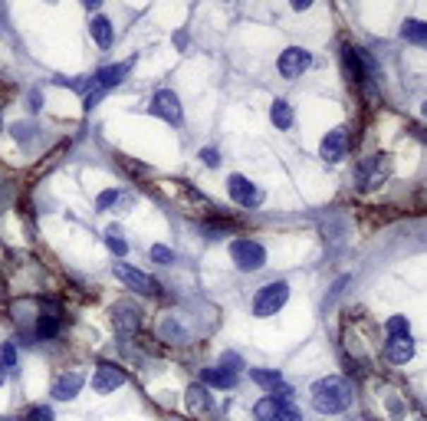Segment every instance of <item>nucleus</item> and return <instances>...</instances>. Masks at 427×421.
<instances>
[{"label":"nucleus","mask_w":427,"mask_h":421,"mask_svg":"<svg viewBox=\"0 0 427 421\" xmlns=\"http://www.w3.org/2000/svg\"><path fill=\"white\" fill-rule=\"evenodd\" d=\"M112 326L119 329L122 336H132L142 329V309L135 307L132 300H122V303H115L112 307Z\"/></svg>","instance_id":"nucleus-8"},{"label":"nucleus","mask_w":427,"mask_h":421,"mask_svg":"<svg viewBox=\"0 0 427 421\" xmlns=\"http://www.w3.org/2000/svg\"><path fill=\"white\" fill-rule=\"evenodd\" d=\"M421 112H424V115H427V102H424V105H421Z\"/></svg>","instance_id":"nucleus-37"},{"label":"nucleus","mask_w":427,"mask_h":421,"mask_svg":"<svg viewBox=\"0 0 427 421\" xmlns=\"http://www.w3.org/2000/svg\"><path fill=\"white\" fill-rule=\"evenodd\" d=\"M7 382V369H4V365H0V385Z\"/></svg>","instance_id":"nucleus-34"},{"label":"nucleus","mask_w":427,"mask_h":421,"mask_svg":"<svg viewBox=\"0 0 427 421\" xmlns=\"http://www.w3.org/2000/svg\"><path fill=\"white\" fill-rule=\"evenodd\" d=\"M270 119H273L276 129H289L293 125V105L286 102V99H276L273 109H270Z\"/></svg>","instance_id":"nucleus-20"},{"label":"nucleus","mask_w":427,"mask_h":421,"mask_svg":"<svg viewBox=\"0 0 427 421\" xmlns=\"http://www.w3.org/2000/svg\"><path fill=\"white\" fill-rule=\"evenodd\" d=\"M250 375H253V382L260 385V389H270L273 395L286 385V382H283V375H279V372H270V369H253Z\"/></svg>","instance_id":"nucleus-19"},{"label":"nucleus","mask_w":427,"mask_h":421,"mask_svg":"<svg viewBox=\"0 0 427 421\" xmlns=\"http://www.w3.org/2000/svg\"><path fill=\"white\" fill-rule=\"evenodd\" d=\"M401 37L408 40V43H418V47H424V43H427V20H404Z\"/></svg>","instance_id":"nucleus-17"},{"label":"nucleus","mask_w":427,"mask_h":421,"mask_svg":"<svg viewBox=\"0 0 427 421\" xmlns=\"http://www.w3.org/2000/svg\"><path fill=\"white\" fill-rule=\"evenodd\" d=\"M411 355H414V343L411 339H388V345H385V359L395 365L408 362Z\"/></svg>","instance_id":"nucleus-15"},{"label":"nucleus","mask_w":427,"mask_h":421,"mask_svg":"<svg viewBox=\"0 0 427 421\" xmlns=\"http://www.w3.org/2000/svg\"><path fill=\"white\" fill-rule=\"evenodd\" d=\"M115 198H119V194H115V191H102V194H99V198H95V208H99V210L112 208V204H115Z\"/></svg>","instance_id":"nucleus-30"},{"label":"nucleus","mask_w":427,"mask_h":421,"mask_svg":"<svg viewBox=\"0 0 427 421\" xmlns=\"http://www.w3.org/2000/svg\"><path fill=\"white\" fill-rule=\"evenodd\" d=\"M345 152H349V129H332L319 145V155L325 162H342Z\"/></svg>","instance_id":"nucleus-11"},{"label":"nucleus","mask_w":427,"mask_h":421,"mask_svg":"<svg viewBox=\"0 0 427 421\" xmlns=\"http://www.w3.org/2000/svg\"><path fill=\"white\" fill-rule=\"evenodd\" d=\"M188 405L194 412H214V398L208 395V385H191L188 389Z\"/></svg>","instance_id":"nucleus-16"},{"label":"nucleus","mask_w":427,"mask_h":421,"mask_svg":"<svg viewBox=\"0 0 427 421\" xmlns=\"http://www.w3.org/2000/svg\"><path fill=\"white\" fill-rule=\"evenodd\" d=\"M309 66H313V57H309V49H303V47L283 49V53H279V63H276V69H279L286 79H299Z\"/></svg>","instance_id":"nucleus-6"},{"label":"nucleus","mask_w":427,"mask_h":421,"mask_svg":"<svg viewBox=\"0 0 427 421\" xmlns=\"http://www.w3.org/2000/svg\"><path fill=\"white\" fill-rule=\"evenodd\" d=\"M279 402V398H276ZM273 421H303V415H299V408L289 402H279V408H276V418Z\"/></svg>","instance_id":"nucleus-24"},{"label":"nucleus","mask_w":427,"mask_h":421,"mask_svg":"<svg viewBox=\"0 0 427 421\" xmlns=\"http://www.w3.org/2000/svg\"><path fill=\"white\" fill-rule=\"evenodd\" d=\"M342 63H345V73H349L351 83H359V79H365V73H361V57H359V49L342 47Z\"/></svg>","instance_id":"nucleus-18"},{"label":"nucleus","mask_w":427,"mask_h":421,"mask_svg":"<svg viewBox=\"0 0 427 421\" xmlns=\"http://www.w3.org/2000/svg\"><path fill=\"white\" fill-rule=\"evenodd\" d=\"M418 138H421V142H427V129H418Z\"/></svg>","instance_id":"nucleus-35"},{"label":"nucleus","mask_w":427,"mask_h":421,"mask_svg":"<svg viewBox=\"0 0 427 421\" xmlns=\"http://www.w3.org/2000/svg\"><path fill=\"white\" fill-rule=\"evenodd\" d=\"M276 408H279V402H276L273 395H266V398H260V402L253 405L256 421H273V418H276Z\"/></svg>","instance_id":"nucleus-22"},{"label":"nucleus","mask_w":427,"mask_h":421,"mask_svg":"<svg viewBox=\"0 0 427 421\" xmlns=\"http://www.w3.org/2000/svg\"><path fill=\"white\" fill-rule=\"evenodd\" d=\"M286 300H289V283H283V280H276V283H270V287H263L260 293L253 297V316H273L279 313V309L286 307Z\"/></svg>","instance_id":"nucleus-3"},{"label":"nucleus","mask_w":427,"mask_h":421,"mask_svg":"<svg viewBox=\"0 0 427 421\" xmlns=\"http://www.w3.org/2000/svg\"><path fill=\"white\" fill-rule=\"evenodd\" d=\"M227 191L240 208H260V204H263V191H260L250 178H243V174H230Z\"/></svg>","instance_id":"nucleus-7"},{"label":"nucleus","mask_w":427,"mask_h":421,"mask_svg":"<svg viewBox=\"0 0 427 421\" xmlns=\"http://www.w3.org/2000/svg\"><path fill=\"white\" fill-rule=\"evenodd\" d=\"M37 336L40 339H56L59 336V316L56 313H40V323H37Z\"/></svg>","instance_id":"nucleus-21"},{"label":"nucleus","mask_w":427,"mask_h":421,"mask_svg":"<svg viewBox=\"0 0 427 421\" xmlns=\"http://www.w3.org/2000/svg\"><path fill=\"white\" fill-rule=\"evenodd\" d=\"M220 369H227V372L237 375L240 369H243V359H240L237 352H224V359H220Z\"/></svg>","instance_id":"nucleus-27"},{"label":"nucleus","mask_w":427,"mask_h":421,"mask_svg":"<svg viewBox=\"0 0 427 421\" xmlns=\"http://www.w3.org/2000/svg\"><path fill=\"white\" fill-rule=\"evenodd\" d=\"M105 244H109V250H112L115 257H125V254H128V240H122L119 234H115V230L109 234V237H105Z\"/></svg>","instance_id":"nucleus-26"},{"label":"nucleus","mask_w":427,"mask_h":421,"mask_svg":"<svg viewBox=\"0 0 427 421\" xmlns=\"http://www.w3.org/2000/svg\"><path fill=\"white\" fill-rule=\"evenodd\" d=\"M200 385H208V389H234L237 385V375L227 372V369H204L200 372Z\"/></svg>","instance_id":"nucleus-14"},{"label":"nucleus","mask_w":427,"mask_h":421,"mask_svg":"<svg viewBox=\"0 0 427 421\" xmlns=\"http://www.w3.org/2000/svg\"><path fill=\"white\" fill-rule=\"evenodd\" d=\"M388 172H391L388 155H375V158H365L355 168V182H359V188H378L388 178Z\"/></svg>","instance_id":"nucleus-4"},{"label":"nucleus","mask_w":427,"mask_h":421,"mask_svg":"<svg viewBox=\"0 0 427 421\" xmlns=\"http://www.w3.org/2000/svg\"><path fill=\"white\" fill-rule=\"evenodd\" d=\"M200 162H204V165H210V168H217V165H220V155H217V148H204V152H200Z\"/></svg>","instance_id":"nucleus-31"},{"label":"nucleus","mask_w":427,"mask_h":421,"mask_svg":"<svg viewBox=\"0 0 427 421\" xmlns=\"http://www.w3.org/2000/svg\"><path fill=\"white\" fill-rule=\"evenodd\" d=\"M89 30H92V40L99 49H109L115 43V30H112V20L109 17H92Z\"/></svg>","instance_id":"nucleus-13"},{"label":"nucleus","mask_w":427,"mask_h":421,"mask_svg":"<svg viewBox=\"0 0 427 421\" xmlns=\"http://www.w3.org/2000/svg\"><path fill=\"white\" fill-rule=\"evenodd\" d=\"M85 385V375L79 372V369H69V372H63L53 382V398H59V402H69V398H76L79 392H83Z\"/></svg>","instance_id":"nucleus-12"},{"label":"nucleus","mask_w":427,"mask_h":421,"mask_svg":"<svg viewBox=\"0 0 427 421\" xmlns=\"http://www.w3.org/2000/svg\"><path fill=\"white\" fill-rule=\"evenodd\" d=\"M125 385V372L119 369V365H109V362H102L99 369H95V375H92V389L99 395H109V392H115V389H122Z\"/></svg>","instance_id":"nucleus-10"},{"label":"nucleus","mask_w":427,"mask_h":421,"mask_svg":"<svg viewBox=\"0 0 427 421\" xmlns=\"http://www.w3.org/2000/svg\"><path fill=\"white\" fill-rule=\"evenodd\" d=\"M0 365L4 369H17V349H13V343L0 345Z\"/></svg>","instance_id":"nucleus-25"},{"label":"nucleus","mask_w":427,"mask_h":421,"mask_svg":"<svg viewBox=\"0 0 427 421\" xmlns=\"http://www.w3.org/2000/svg\"><path fill=\"white\" fill-rule=\"evenodd\" d=\"M388 412L395 415V418H401V415H404V405H401L398 398H391V402H388Z\"/></svg>","instance_id":"nucleus-32"},{"label":"nucleus","mask_w":427,"mask_h":421,"mask_svg":"<svg viewBox=\"0 0 427 421\" xmlns=\"http://www.w3.org/2000/svg\"><path fill=\"white\" fill-rule=\"evenodd\" d=\"M152 112L162 115L168 125H181V119H184V112H181V99L171 93V89H158L152 99Z\"/></svg>","instance_id":"nucleus-9"},{"label":"nucleus","mask_w":427,"mask_h":421,"mask_svg":"<svg viewBox=\"0 0 427 421\" xmlns=\"http://www.w3.org/2000/svg\"><path fill=\"white\" fill-rule=\"evenodd\" d=\"M230 257H234V263L243 273H253V270H260L266 263V250H263V244H256L250 237H237L230 244Z\"/></svg>","instance_id":"nucleus-2"},{"label":"nucleus","mask_w":427,"mask_h":421,"mask_svg":"<svg viewBox=\"0 0 427 421\" xmlns=\"http://www.w3.org/2000/svg\"><path fill=\"white\" fill-rule=\"evenodd\" d=\"M115 277L122 280L125 287L128 290H135V293H142V297H155V293H158V283H155L152 277H148V273H142V270H135V267H128V263H115Z\"/></svg>","instance_id":"nucleus-5"},{"label":"nucleus","mask_w":427,"mask_h":421,"mask_svg":"<svg viewBox=\"0 0 427 421\" xmlns=\"http://www.w3.org/2000/svg\"><path fill=\"white\" fill-rule=\"evenodd\" d=\"M351 398H355V389L342 375H329V379L313 385V405H315V412H323V415L345 412L351 405Z\"/></svg>","instance_id":"nucleus-1"},{"label":"nucleus","mask_w":427,"mask_h":421,"mask_svg":"<svg viewBox=\"0 0 427 421\" xmlns=\"http://www.w3.org/2000/svg\"><path fill=\"white\" fill-rule=\"evenodd\" d=\"M0 421H30V418H0Z\"/></svg>","instance_id":"nucleus-36"},{"label":"nucleus","mask_w":427,"mask_h":421,"mask_svg":"<svg viewBox=\"0 0 427 421\" xmlns=\"http://www.w3.org/2000/svg\"><path fill=\"white\" fill-rule=\"evenodd\" d=\"M152 260H155V263H164V267H168V263H174V254H171L164 244H155V247H152Z\"/></svg>","instance_id":"nucleus-28"},{"label":"nucleus","mask_w":427,"mask_h":421,"mask_svg":"<svg viewBox=\"0 0 427 421\" xmlns=\"http://www.w3.org/2000/svg\"><path fill=\"white\" fill-rule=\"evenodd\" d=\"M174 47H178V49L188 47V33H174Z\"/></svg>","instance_id":"nucleus-33"},{"label":"nucleus","mask_w":427,"mask_h":421,"mask_svg":"<svg viewBox=\"0 0 427 421\" xmlns=\"http://www.w3.org/2000/svg\"><path fill=\"white\" fill-rule=\"evenodd\" d=\"M388 336L391 339H408V319H404V316H391L388 319Z\"/></svg>","instance_id":"nucleus-23"},{"label":"nucleus","mask_w":427,"mask_h":421,"mask_svg":"<svg viewBox=\"0 0 427 421\" xmlns=\"http://www.w3.org/2000/svg\"><path fill=\"white\" fill-rule=\"evenodd\" d=\"M30 421H56V418H53V412H49L47 405H37V408L30 412Z\"/></svg>","instance_id":"nucleus-29"}]
</instances>
